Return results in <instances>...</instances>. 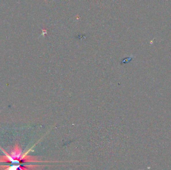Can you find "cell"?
<instances>
[{
    "label": "cell",
    "instance_id": "7a4b0ae2",
    "mask_svg": "<svg viewBox=\"0 0 171 170\" xmlns=\"http://www.w3.org/2000/svg\"><path fill=\"white\" fill-rule=\"evenodd\" d=\"M39 166L37 165H27V166H4L0 165V170L4 169L5 170H30V169H34L38 167Z\"/></svg>",
    "mask_w": 171,
    "mask_h": 170
},
{
    "label": "cell",
    "instance_id": "6da1fadb",
    "mask_svg": "<svg viewBox=\"0 0 171 170\" xmlns=\"http://www.w3.org/2000/svg\"><path fill=\"white\" fill-rule=\"evenodd\" d=\"M2 151L6 154L4 156H0V163H7L10 164L25 163L28 162H39L36 157L27 155L30 151L26 152L24 154H22V149L18 143H16L15 146L11 150L10 153H8L4 149L0 147Z\"/></svg>",
    "mask_w": 171,
    "mask_h": 170
}]
</instances>
